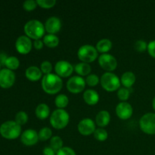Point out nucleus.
Returning a JSON list of instances; mask_svg holds the SVG:
<instances>
[{
	"instance_id": "nucleus-1",
	"label": "nucleus",
	"mask_w": 155,
	"mask_h": 155,
	"mask_svg": "<svg viewBox=\"0 0 155 155\" xmlns=\"http://www.w3.org/2000/svg\"><path fill=\"white\" fill-rule=\"evenodd\" d=\"M41 86L42 90L48 95H55L62 89L63 80L55 74L44 75L41 81Z\"/></svg>"
},
{
	"instance_id": "nucleus-2",
	"label": "nucleus",
	"mask_w": 155,
	"mask_h": 155,
	"mask_svg": "<svg viewBox=\"0 0 155 155\" xmlns=\"http://www.w3.org/2000/svg\"><path fill=\"white\" fill-rule=\"evenodd\" d=\"M25 35L30 39H42L45 33V26L38 20H30L27 21L24 27Z\"/></svg>"
},
{
	"instance_id": "nucleus-3",
	"label": "nucleus",
	"mask_w": 155,
	"mask_h": 155,
	"mask_svg": "<svg viewBox=\"0 0 155 155\" xmlns=\"http://www.w3.org/2000/svg\"><path fill=\"white\" fill-rule=\"evenodd\" d=\"M49 122L51 127L55 130H63L69 124L70 115L64 109H56L50 115Z\"/></svg>"
},
{
	"instance_id": "nucleus-4",
	"label": "nucleus",
	"mask_w": 155,
	"mask_h": 155,
	"mask_svg": "<svg viewBox=\"0 0 155 155\" xmlns=\"http://www.w3.org/2000/svg\"><path fill=\"white\" fill-rule=\"evenodd\" d=\"M101 87L108 92L117 91L120 88V79L112 72H105L100 78Z\"/></svg>"
},
{
	"instance_id": "nucleus-5",
	"label": "nucleus",
	"mask_w": 155,
	"mask_h": 155,
	"mask_svg": "<svg viewBox=\"0 0 155 155\" xmlns=\"http://www.w3.org/2000/svg\"><path fill=\"white\" fill-rule=\"evenodd\" d=\"M21 126L15 121H6L0 126V134L6 139H15L21 136Z\"/></svg>"
},
{
	"instance_id": "nucleus-6",
	"label": "nucleus",
	"mask_w": 155,
	"mask_h": 155,
	"mask_svg": "<svg viewBox=\"0 0 155 155\" xmlns=\"http://www.w3.org/2000/svg\"><path fill=\"white\" fill-rule=\"evenodd\" d=\"M77 57L81 62L90 64L98 58V52L95 46L86 44L80 47L77 51Z\"/></svg>"
},
{
	"instance_id": "nucleus-7",
	"label": "nucleus",
	"mask_w": 155,
	"mask_h": 155,
	"mask_svg": "<svg viewBox=\"0 0 155 155\" xmlns=\"http://www.w3.org/2000/svg\"><path fill=\"white\" fill-rule=\"evenodd\" d=\"M139 127L147 135H155V113H146L139 120Z\"/></svg>"
},
{
	"instance_id": "nucleus-8",
	"label": "nucleus",
	"mask_w": 155,
	"mask_h": 155,
	"mask_svg": "<svg viewBox=\"0 0 155 155\" xmlns=\"http://www.w3.org/2000/svg\"><path fill=\"white\" fill-rule=\"evenodd\" d=\"M86 85V81L83 77L78 75L73 76L67 82V89L71 93L79 94L84 91Z\"/></svg>"
},
{
	"instance_id": "nucleus-9",
	"label": "nucleus",
	"mask_w": 155,
	"mask_h": 155,
	"mask_svg": "<svg viewBox=\"0 0 155 155\" xmlns=\"http://www.w3.org/2000/svg\"><path fill=\"white\" fill-rule=\"evenodd\" d=\"M98 64L106 72H113L117 68V61L112 54H101L98 58Z\"/></svg>"
},
{
	"instance_id": "nucleus-10",
	"label": "nucleus",
	"mask_w": 155,
	"mask_h": 155,
	"mask_svg": "<svg viewBox=\"0 0 155 155\" xmlns=\"http://www.w3.org/2000/svg\"><path fill=\"white\" fill-rule=\"evenodd\" d=\"M54 72L61 78H67L72 75L74 71V67L67 61H58L54 65Z\"/></svg>"
},
{
	"instance_id": "nucleus-11",
	"label": "nucleus",
	"mask_w": 155,
	"mask_h": 155,
	"mask_svg": "<svg viewBox=\"0 0 155 155\" xmlns=\"http://www.w3.org/2000/svg\"><path fill=\"white\" fill-rule=\"evenodd\" d=\"M77 130L82 136H89L94 134L96 130V124L93 120L90 118H84L79 122Z\"/></svg>"
},
{
	"instance_id": "nucleus-12",
	"label": "nucleus",
	"mask_w": 155,
	"mask_h": 155,
	"mask_svg": "<svg viewBox=\"0 0 155 155\" xmlns=\"http://www.w3.org/2000/svg\"><path fill=\"white\" fill-rule=\"evenodd\" d=\"M117 116L123 120H127L131 118L133 114V107L127 101H120L115 109Z\"/></svg>"
},
{
	"instance_id": "nucleus-13",
	"label": "nucleus",
	"mask_w": 155,
	"mask_h": 155,
	"mask_svg": "<svg viewBox=\"0 0 155 155\" xmlns=\"http://www.w3.org/2000/svg\"><path fill=\"white\" fill-rule=\"evenodd\" d=\"M15 48L18 53L21 54H27L30 52L33 48V42L26 35L21 36L17 39Z\"/></svg>"
},
{
	"instance_id": "nucleus-14",
	"label": "nucleus",
	"mask_w": 155,
	"mask_h": 155,
	"mask_svg": "<svg viewBox=\"0 0 155 155\" xmlns=\"http://www.w3.org/2000/svg\"><path fill=\"white\" fill-rule=\"evenodd\" d=\"M15 74L11 70L8 68L0 71V86L4 89H8L12 87L15 82Z\"/></svg>"
},
{
	"instance_id": "nucleus-15",
	"label": "nucleus",
	"mask_w": 155,
	"mask_h": 155,
	"mask_svg": "<svg viewBox=\"0 0 155 155\" xmlns=\"http://www.w3.org/2000/svg\"><path fill=\"white\" fill-rule=\"evenodd\" d=\"M21 141L26 146H33L39 141V135L34 130H26L21 133Z\"/></svg>"
},
{
	"instance_id": "nucleus-16",
	"label": "nucleus",
	"mask_w": 155,
	"mask_h": 155,
	"mask_svg": "<svg viewBox=\"0 0 155 155\" xmlns=\"http://www.w3.org/2000/svg\"><path fill=\"white\" fill-rule=\"evenodd\" d=\"M45 31L48 33V34H54L60 32L62 27V23L60 18L55 16H51L48 18L45 21Z\"/></svg>"
},
{
	"instance_id": "nucleus-17",
	"label": "nucleus",
	"mask_w": 155,
	"mask_h": 155,
	"mask_svg": "<svg viewBox=\"0 0 155 155\" xmlns=\"http://www.w3.org/2000/svg\"><path fill=\"white\" fill-rule=\"evenodd\" d=\"M83 100L85 102L90 106H94L98 103L100 100L99 94L94 89H87L83 92Z\"/></svg>"
},
{
	"instance_id": "nucleus-18",
	"label": "nucleus",
	"mask_w": 155,
	"mask_h": 155,
	"mask_svg": "<svg viewBox=\"0 0 155 155\" xmlns=\"http://www.w3.org/2000/svg\"><path fill=\"white\" fill-rule=\"evenodd\" d=\"M95 124L100 128H104L107 127L110 122V114L107 110H100L95 116Z\"/></svg>"
},
{
	"instance_id": "nucleus-19",
	"label": "nucleus",
	"mask_w": 155,
	"mask_h": 155,
	"mask_svg": "<svg viewBox=\"0 0 155 155\" xmlns=\"http://www.w3.org/2000/svg\"><path fill=\"white\" fill-rule=\"evenodd\" d=\"M25 76L30 81L37 82L42 78V73L38 67L30 66L26 69Z\"/></svg>"
},
{
	"instance_id": "nucleus-20",
	"label": "nucleus",
	"mask_w": 155,
	"mask_h": 155,
	"mask_svg": "<svg viewBox=\"0 0 155 155\" xmlns=\"http://www.w3.org/2000/svg\"><path fill=\"white\" fill-rule=\"evenodd\" d=\"M136 80V77L135 74L132 71H127L124 73L121 76L120 83L121 85L124 86V87L130 89L133 85L135 84Z\"/></svg>"
},
{
	"instance_id": "nucleus-21",
	"label": "nucleus",
	"mask_w": 155,
	"mask_h": 155,
	"mask_svg": "<svg viewBox=\"0 0 155 155\" xmlns=\"http://www.w3.org/2000/svg\"><path fill=\"white\" fill-rule=\"evenodd\" d=\"M35 114L38 119L43 120L50 117V108L45 103H40L35 109Z\"/></svg>"
},
{
	"instance_id": "nucleus-22",
	"label": "nucleus",
	"mask_w": 155,
	"mask_h": 155,
	"mask_svg": "<svg viewBox=\"0 0 155 155\" xmlns=\"http://www.w3.org/2000/svg\"><path fill=\"white\" fill-rule=\"evenodd\" d=\"M74 71L80 77H87L89 74H91L92 68H91L89 64L80 62L74 66Z\"/></svg>"
},
{
	"instance_id": "nucleus-23",
	"label": "nucleus",
	"mask_w": 155,
	"mask_h": 155,
	"mask_svg": "<svg viewBox=\"0 0 155 155\" xmlns=\"http://www.w3.org/2000/svg\"><path fill=\"white\" fill-rule=\"evenodd\" d=\"M113 47L112 42L108 39H101L97 42L96 48L98 52H100L101 54H107L108 51L111 50Z\"/></svg>"
},
{
	"instance_id": "nucleus-24",
	"label": "nucleus",
	"mask_w": 155,
	"mask_h": 155,
	"mask_svg": "<svg viewBox=\"0 0 155 155\" xmlns=\"http://www.w3.org/2000/svg\"><path fill=\"white\" fill-rule=\"evenodd\" d=\"M44 45L49 48H54L58 46L60 39L54 34H46L42 38Z\"/></svg>"
},
{
	"instance_id": "nucleus-25",
	"label": "nucleus",
	"mask_w": 155,
	"mask_h": 155,
	"mask_svg": "<svg viewBox=\"0 0 155 155\" xmlns=\"http://www.w3.org/2000/svg\"><path fill=\"white\" fill-rule=\"evenodd\" d=\"M54 104L58 109H64L69 104V98L64 94H59L54 98Z\"/></svg>"
},
{
	"instance_id": "nucleus-26",
	"label": "nucleus",
	"mask_w": 155,
	"mask_h": 155,
	"mask_svg": "<svg viewBox=\"0 0 155 155\" xmlns=\"http://www.w3.org/2000/svg\"><path fill=\"white\" fill-rule=\"evenodd\" d=\"M38 135H39V141L46 142V141L50 140L52 137V130L49 127H45L39 130Z\"/></svg>"
},
{
	"instance_id": "nucleus-27",
	"label": "nucleus",
	"mask_w": 155,
	"mask_h": 155,
	"mask_svg": "<svg viewBox=\"0 0 155 155\" xmlns=\"http://www.w3.org/2000/svg\"><path fill=\"white\" fill-rule=\"evenodd\" d=\"M94 138L98 142H105L108 138V133L104 128H96L93 134Z\"/></svg>"
},
{
	"instance_id": "nucleus-28",
	"label": "nucleus",
	"mask_w": 155,
	"mask_h": 155,
	"mask_svg": "<svg viewBox=\"0 0 155 155\" xmlns=\"http://www.w3.org/2000/svg\"><path fill=\"white\" fill-rule=\"evenodd\" d=\"M5 66L8 68V69L13 71V70H16L19 68L20 66V61L15 56H10L6 60Z\"/></svg>"
},
{
	"instance_id": "nucleus-29",
	"label": "nucleus",
	"mask_w": 155,
	"mask_h": 155,
	"mask_svg": "<svg viewBox=\"0 0 155 155\" xmlns=\"http://www.w3.org/2000/svg\"><path fill=\"white\" fill-rule=\"evenodd\" d=\"M63 145H64V142L60 136H52L51 139H50V147L52 148L56 152H57L58 150H60L61 148H63L64 147Z\"/></svg>"
},
{
	"instance_id": "nucleus-30",
	"label": "nucleus",
	"mask_w": 155,
	"mask_h": 155,
	"mask_svg": "<svg viewBox=\"0 0 155 155\" xmlns=\"http://www.w3.org/2000/svg\"><path fill=\"white\" fill-rule=\"evenodd\" d=\"M130 94H131V92H130V89L122 87L118 89L117 95L119 100H120L121 101H127L130 98Z\"/></svg>"
},
{
	"instance_id": "nucleus-31",
	"label": "nucleus",
	"mask_w": 155,
	"mask_h": 155,
	"mask_svg": "<svg viewBox=\"0 0 155 155\" xmlns=\"http://www.w3.org/2000/svg\"><path fill=\"white\" fill-rule=\"evenodd\" d=\"M85 81H86V85H88L89 86H90V87H95L98 83H100V78L96 74H91L86 77Z\"/></svg>"
},
{
	"instance_id": "nucleus-32",
	"label": "nucleus",
	"mask_w": 155,
	"mask_h": 155,
	"mask_svg": "<svg viewBox=\"0 0 155 155\" xmlns=\"http://www.w3.org/2000/svg\"><path fill=\"white\" fill-rule=\"evenodd\" d=\"M29 120L28 114L24 111H19L15 116V122L20 126H23L27 123Z\"/></svg>"
},
{
	"instance_id": "nucleus-33",
	"label": "nucleus",
	"mask_w": 155,
	"mask_h": 155,
	"mask_svg": "<svg viewBox=\"0 0 155 155\" xmlns=\"http://www.w3.org/2000/svg\"><path fill=\"white\" fill-rule=\"evenodd\" d=\"M38 6L44 9H50L54 7L57 3L56 0H36Z\"/></svg>"
},
{
	"instance_id": "nucleus-34",
	"label": "nucleus",
	"mask_w": 155,
	"mask_h": 155,
	"mask_svg": "<svg viewBox=\"0 0 155 155\" xmlns=\"http://www.w3.org/2000/svg\"><path fill=\"white\" fill-rule=\"evenodd\" d=\"M40 70L42 71V74L44 75H48V74H52V71H53V66L52 64L51 63L48 61H44L41 63L40 64Z\"/></svg>"
},
{
	"instance_id": "nucleus-35",
	"label": "nucleus",
	"mask_w": 155,
	"mask_h": 155,
	"mask_svg": "<svg viewBox=\"0 0 155 155\" xmlns=\"http://www.w3.org/2000/svg\"><path fill=\"white\" fill-rule=\"evenodd\" d=\"M134 48L139 52H144L148 49V43L145 40L139 39L135 42Z\"/></svg>"
},
{
	"instance_id": "nucleus-36",
	"label": "nucleus",
	"mask_w": 155,
	"mask_h": 155,
	"mask_svg": "<svg viewBox=\"0 0 155 155\" xmlns=\"http://www.w3.org/2000/svg\"><path fill=\"white\" fill-rule=\"evenodd\" d=\"M37 6V2L34 0H27L23 3V8L27 12H32V11L35 10Z\"/></svg>"
},
{
	"instance_id": "nucleus-37",
	"label": "nucleus",
	"mask_w": 155,
	"mask_h": 155,
	"mask_svg": "<svg viewBox=\"0 0 155 155\" xmlns=\"http://www.w3.org/2000/svg\"><path fill=\"white\" fill-rule=\"evenodd\" d=\"M56 155H77L75 151L70 147H63L56 152Z\"/></svg>"
},
{
	"instance_id": "nucleus-38",
	"label": "nucleus",
	"mask_w": 155,
	"mask_h": 155,
	"mask_svg": "<svg viewBox=\"0 0 155 155\" xmlns=\"http://www.w3.org/2000/svg\"><path fill=\"white\" fill-rule=\"evenodd\" d=\"M147 51H148L150 56L155 58V39L154 40H151L148 44V49H147Z\"/></svg>"
},
{
	"instance_id": "nucleus-39",
	"label": "nucleus",
	"mask_w": 155,
	"mask_h": 155,
	"mask_svg": "<svg viewBox=\"0 0 155 155\" xmlns=\"http://www.w3.org/2000/svg\"><path fill=\"white\" fill-rule=\"evenodd\" d=\"M44 45H44L42 39H36L33 42V47H34V48H36V50L42 49Z\"/></svg>"
},
{
	"instance_id": "nucleus-40",
	"label": "nucleus",
	"mask_w": 155,
	"mask_h": 155,
	"mask_svg": "<svg viewBox=\"0 0 155 155\" xmlns=\"http://www.w3.org/2000/svg\"><path fill=\"white\" fill-rule=\"evenodd\" d=\"M43 155H56V151L50 146L45 147L42 151Z\"/></svg>"
},
{
	"instance_id": "nucleus-41",
	"label": "nucleus",
	"mask_w": 155,
	"mask_h": 155,
	"mask_svg": "<svg viewBox=\"0 0 155 155\" xmlns=\"http://www.w3.org/2000/svg\"><path fill=\"white\" fill-rule=\"evenodd\" d=\"M8 58V57L7 54H6L5 53H4V52L0 53V64L2 65H5V61H6V60H7Z\"/></svg>"
},
{
	"instance_id": "nucleus-42",
	"label": "nucleus",
	"mask_w": 155,
	"mask_h": 155,
	"mask_svg": "<svg viewBox=\"0 0 155 155\" xmlns=\"http://www.w3.org/2000/svg\"><path fill=\"white\" fill-rule=\"evenodd\" d=\"M152 107H153V109H154V111H155V96L154 97V98H153V101H152Z\"/></svg>"
},
{
	"instance_id": "nucleus-43",
	"label": "nucleus",
	"mask_w": 155,
	"mask_h": 155,
	"mask_svg": "<svg viewBox=\"0 0 155 155\" xmlns=\"http://www.w3.org/2000/svg\"><path fill=\"white\" fill-rule=\"evenodd\" d=\"M1 65L2 64H0V69H1ZM0 71H1V70H0Z\"/></svg>"
}]
</instances>
